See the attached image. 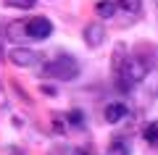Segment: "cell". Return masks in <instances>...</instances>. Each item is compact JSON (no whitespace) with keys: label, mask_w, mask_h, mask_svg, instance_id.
<instances>
[{"label":"cell","mask_w":158,"mask_h":155,"mask_svg":"<svg viewBox=\"0 0 158 155\" xmlns=\"http://www.w3.org/2000/svg\"><path fill=\"white\" fill-rule=\"evenodd\" d=\"M132 150H129V142H127V139H113L111 142V147H108V155H129Z\"/></svg>","instance_id":"obj_8"},{"label":"cell","mask_w":158,"mask_h":155,"mask_svg":"<svg viewBox=\"0 0 158 155\" xmlns=\"http://www.w3.org/2000/svg\"><path fill=\"white\" fill-rule=\"evenodd\" d=\"M79 74V63L74 55H66V53H61L58 58H53L50 63H45L42 66V76L48 79H61V82H69V79H74Z\"/></svg>","instance_id":"obj_2"},{"label":"cell","mask_w":158,"mask_h":155,"mask_svg":"<svg viewBox=\"0 0 158 155\" xmlns=\"http://www.w3.org/2000/svg\"><path fill=\"white\" fill-rule=\"evenodd\" d=\"M85 42L90 45V47H98V45L106 42V29H103L100 21H92L85 27Z\"/></svg>","instance_id":"obj_5"},{"label":"cell","mask_w":158,"mask_h":155,"mask_svg":"<svg viewBox=\"0 0 158 155\" xmlns=\"http://www.w3.org/2000/svg\"><path fill=\"white\" fill-rule=\"evenodd\" d=\"M69 124H74V126H85V116H82V113L79 111H74V113H69Z\"/></svg>","instance_id":"obj_12"},{"label":"cell","mask_w":158,"mask_h":155,"mask_svg":"<svg viewBox=\"0 0 158 155\" xmlns=\"http://www.w3.org/2000/svg\"><path fill=\"white\" fill-rule=\"evenodd\" d=\"M113 76L118 89H132L148 76V63L140 55H127V50L118 45L113 53Z\"/></svg>","instance_id":"obj_1"},{"label":"cell","mask_w":158,"mask_h":155,"mask_svg":"<svg viewBox=\"0 0 158 155\" xmlns=\"http://www.w3.org/2000/svg\"><path fill=\"white\" fill-rule=\"evenodd\" d=\"M103 116H106V121H108V124H118L121 118L127 116V105H124V103H108Z\"/></svg>","instance_id":"obj_6"},{"label":"cell","mask_w":158,"mask_h":155,"mask_svg":"<svg viewBox=\"0 0 158 155\" xmlns=\"http://www.w3.org/2000/svg\"><path fill=\"white\" fill-rule=\"evenodd\" d=\"M8 58H11V63H16V66H21V68H34L40 61H42V55H40L37 50H29V47L8 50Z\"/></svg>","instance_id":"obj_4"},{"label":"cell","mask_w":158,"mask_h":155,"mask_svg":"<svg viewBox=\"0 0 158 155\" xmlns=\"http://www.w3.org/2000/svg\"><path fill=\"white\" fill-rule=\"evenodd\" d=\"M118 8L124 13H129V16H137L142 11V0H118Z\"/></svg>","instance_id":"obj_9"},{"label":"cell","mask_w":158,"mask_h":155,"mask_svg":"<svg viewBox=\"0 0 158 155\" xmlns=\"http://www.w3.org/2000/svg\"><path fill=\"white\" fill-rule=\"evenodd\" d=\"M95 11H98V16L108 18V16H113V11H116V6H113L111 0H98V3H95Z\"/></svg>","instance_id":"obj_10"},{"label":"cell","mask_w":158,"mask_h":155,"mask_svg":"<svg viewBox=\"0 0 158 155\" xmlns=\"http://www.w3.org/2000/svg\"><path fill=\"white\" fill-rule=\"evenodd\" d=\"M142 137H145V142L150 145V147H158V121L145 124V129H142Z\"/></svg>","instance_id":"obj_7"},{"label":"cell","mask_w":158,"mask_h":155,"mask_svg":"<svg viewBox=\"0 0 158 155\" xmlns=\"http://www.w3.org/2000/svg\"><path fill=\"white\" fill-rule=\"evenodd\" d=\"M77 155H90V153H85V150H79V153H77Z\"/></svg>","instance_id":"obj_13"},{"label":"cell","mask_w":158,"mask_h":155,"mask_svg":"<svg viewBox=\"0 0 158 155\" xmlns=\"http://www.w3.org/2000/svg\"><path fill=\"white\" fill-rule=\"evenodd\" d=\"M24 34H27L29 39H48V37L53 34L50 18L34 16V18H29V21H24Z\"/></svg>","instance_id":"obj_3"},{"label":"cell","mask_w":158,"mask_h":155,"mask_svg":"<svg viewBox=\"0 0 158 155\" xmlns=\"http://www.w3.org/2000/svg\"><path fill=\"white\" fill-rule=\"evenodd\" d=\"M37 0H6V6H13V8H32Z\"/></svg>","instance_id":"obj_11"}]
</instances>
